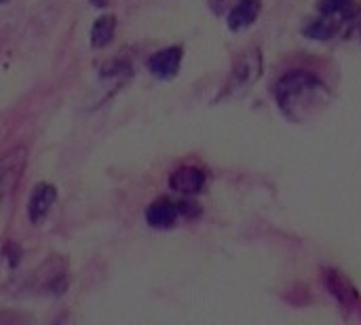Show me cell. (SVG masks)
Masks as SVG:
<instances>
[{
    "label": "cell",
    "instance_id": "obj_1",
    "mask_svg": "<svg viewBox=\"0 0 361 325\" xmlns=\"http://www.w3.org/2000/svg\"><path fill=\"white\" fill-rule=\"evenodd\" d=\"M275 97L288 116L302 121L313 112V106H322L326 102L328 91L317 76L305 70H292L275 85Z\"/></svg>",
    "mask_w": 361,
    "mask_h": 325
},
{
    "label": "cell",
    "instance_id": "obj_2",
    "mask_svg": "<svg viewBox=\"0 0 361 325\" xmlns=\"http://www.w3.org/2000/svg\"><path fill=\"white\" fill-rule=\"evenodd\" d=\"M25 163H27V150L23 146L8 150L0 159V201H6L13 195L15 186L21 180Z\"/></svg>",
    "mask_w": 361,
    "mask_h": 325
},
{
    "label": "cell",
    "instance_id": "obj_3",
    "mask_svg": "<svg viewBox=\"0 0 361 325\" xmlns=\"http://www.w3.org/2000/svg\"><path fill=\"white\" fill-rule=\"evenodd\" d=\"M262 72V57H260V51L258 49H252V51H245L239 55V59L235 61L233 66V72H231V80L226 85L228 91H237V89H245L250 87L258 74Z\"/></svg>",
    "mask_w": 361,
    "mask_h": 325
},
{
    "label": "cell",
    "instance_id": "obj_4",
    "mask_svg": "<svg viewBox=\"0 0 361 325\" xmlns=\"http://www.w3.org/2000/svg\"><path fill=\"white\" fill-rule=\"evenodd\" d=\"M180 63H182V49L180 47H167L148 59V70L157 78L167 80V78H173L178 74Z\"/></svg>",
    "mask_w": 361,
    "mask_h": 325
},
{
    "label": "cell",
    "instance_id": "obj_5",
    "mask_svg": "<svg viewBox=\"0 0 361 325\" xmlns=\"http://www.w3.org/2000/svg\"><path fill=\"white\" fill-rule=\"evenodd\" d=\"M57 199V190L51 184H38L30 197V205H27V218L32 224H40L47 214L51 211L53 203Z\"/></svg>",
    "mask_w": 361,
    "mask_h": 325
},
{
    "label": "cell",
    "instance_id": "obj_6",
    "mask_svg": "<svg viewBox=\"0 0 361 325\" xmlns=\"http://www.w3.org/2000/svg\"><path fill=\"white\" fill-rule=\"evenodd\" d=\"M169 186L180 195H197L205 186V173L199 167H180L171 173Z\"/></svg>",
    "mask_w": 361,
    "mask_h": 325
},
{
    "label": "cell",
    "instance_id": "obj_7",
    "mask_svg": "<svg viewBox=\"0 0 361 325\" xmlns=\"http://www.w3.org/2000/svg\"><path fill=\"white\" fill-rule=\"evenodd\" d=\"M178 203L169 199H157L146 209V222L152 228H171L178 220Z\"/></svg>",
    "mask_w": 361,
    "mask_h": 325
},
{
    "label": "cell",
    "instance_id": "obj_8",
    "mask_svg": "<svg viewBox=\"0 0 361 325\" xmlns=\"http://www.w3.org/2000/svg\"><path fill=\"white\" fill-rule=\"evenodd\" d=\"M260 6H262L260 0H239L228 13V27L233 32L250 27L260 15Z\"/></svg>",
    "mask_w": 361,
    "mask_h": 325
},
{
    "label": "cell",
    "instance_id": "obj_9",
    "mask_svg": "<svg viewBox=\"0 0 361 325\" xmlns=\"http://www.w3.org/2000/svg\"><path fill=\"white\" fill-rule=\"evenodd\" d=\"M324 281L328 286V290L345 305L351 307L353 302H357V292L351 288V283L336 271H324Z\"/></svg>",
    "mask_w": 361,
    "mask_h": 325
},
{
    "label": "cell",
    "instance_id": "obj_10",
    "mask_svg": "<svg viewBox=\"0 0 361 325\" xmlns=\"http://www.w3.org/2000/svg\"><path fill=\"white\" fill-rule=\"evenodd\" d=\"M116 30V19L114 15H102L99 19H95L93 27H91V44L93 49H102L106 44H110L112 36Z\"/></svg>",
    "mask_w": 361,
    "mask_h": 325
},
{
    "label": "cell",
    "instance_id": "obj_11",
    "mask_svg": "<svg viewBox=\"0 0 361 325\" xmlns=\"http://www.w3.org/2000/svg\"><path fill=\"white\" fill-rule=\"evenodd\" d=\"M336 32H338V21H336V17H328V15H324L322 19L313 21V23L307 25V30H305V34H307L309 38H315V40H328V38H332Z\"/></svg>",
    "mask_w": 361,
    "mask_h": 325
},
{
    "label": "cell",
    "instance_id": "obj_12",
    "mask_svg": "<svg viewBox=\"0 0 361 325\" xmlns=\"http://www.w3.org/2000/svg\"><path fill=\"white\" fill-rule=\"evenodd\" d=\"M319 11L328 17L349 15L353 11V0H319Z\"/></svg>",
    "mask_w": 361,
    "mask_h": 325
},
{
    "label": "cell",
    "instance_id": "obj_13",
    "mask_svg": "<svg viewBox=\"0 0 361 325\" xmlns=\"http://www.w3.org/2000/svg\"><path fill=\"white\" fill-rule=\"evenodd\" d=\"M178 211L184 214V216H197L199 214V207L192 205V203H178Z\"/></svg>",
    "mask_w": 361,
    "mask_h": 325
},
{
    "label": "cell",
    "instance_id": "obj_14",
    "mask_svg": "<svg viewBox=\"0 0 361 325\" xmlns=\"http://www.w3.org/2000/svg\"><path fill=\"white\" fill-rule=\"evenodd\" d=\"M233 0H209V4H212V8H214V13H224L226 8H228V4H231Z\"/></svg>",
    "mask_w": 361,
    "mask_h": 325
},
{
    "label": "cell",
    "instance_id": "obj_15",
    "mask_svg": "<svg viewBox=\"0 0 361 325\" xmlns=\"http://www.w3.org/2000/svg\"><path fill=\"white\" fill-rule=\"evenodd\" d=\"M91 2H95V4H99V2H102V0H91Z\"/></svg>",
    "mask_w": 361,
    "mask_h": 325
},
{
    "label": "cell",
    "instance_id": "obj_16",
    "mask_svg": "<svg viewBox=\"0 0 361 325\" xmlns=\"http://www.w3.org/2000/svg\"><path fill=\"white\" fill-rule=\"evenodd\" d=\"M0 2H4V0H0Z\"/></svg>",
    "mask_w": 361,
    "mask_h": 325
}]
</instances>
